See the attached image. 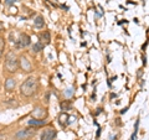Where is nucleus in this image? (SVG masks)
<instances>
[{
  "instance_id": "1",
  "label": "nucleus",
  "mask_w": 149,
  "mask_h": 140,
  "mask_svg": "<svg viewBox=\"0 0 149 140\" xmlns=\"http://www.w3.org/2000/svg\"><path fill=\"white\" fill-rule=\"evenodd\" d=\"M37 91H39V79L35 76L27 77L20 86V94L26 98L35 96Z\"/></svg>"
},
{
  "instance_id": "2",
  "label": "nucleus",
  "mask_w": 149,
  "mask_h": 140,
  "mask_svg": "<svg viewBox=\"0 0 149 140\" xmlns=\"http://www.w3.org/2000/svg\"><path fill=\"white\" fill-rule=\"evenodd\" d=\"M19 69V57L15 51H9L5 55L4 61V72L8 74H14Z\"/></svg>"
},
{
  "instance_id": "3",
  "label": "nucleus",
  "mask_w": 149,
  "mask_h": 140,
  "mask_svg": "<svg viewBox=\"0 0 149 140\" xmlns=\"http://www.w3.org/2000/svg\"><path fill=\"white\" fill-rule=\"evenodd\" d=\"M36 130L35 128H26V129H21V130H17L14 135V139L16 140H29L35 135Z\"/></svg>"
},
{
  "instance_id": "4",
  "label": "nucleus",
  "mask_w": 149,
  "mask_h": 140,
  "mask_svg": "<svg viewBox=\"0 0 149 140\" xmlns=\"http://www.w3.org/2000/svg\"><path fill=\"white\" fill-rule=\"evenodd\" d=\"M16 45H17V47H21V49L29 47L31 45V37L27 34H20L19 35V39L16 40Z\"/></svg>"
},
{
  "instance_id": "5",
  "label": "nucleus",
  "mask_w": 149,
  "mask_h": 140,
  "mask_svg": "<svg viewBox=\"0 0 149 140\" xmlns=\"http://www.w3.org/2000/svg\"><path fill=\"white\" fill-rule=\"evenodd\" d=\"M19 68H21L24 72H31L32 71V64L26 56L19 57Z\"/></svg>"
},
{
  "instance_id": "6",
  "label": "nucleus",
  "mask_w": 149,
  "mask_h": 140,
  "mask_svg": "<svg viewBox=\"0 0 149 140\" xmlns=\"http://www.w3.org/2000/svg\"><path fill=\"white\" fill-rule=\"evenodd\" d=\"M57 132L54 128H46L40 135V140H55Z\"/></svg>"
},
{
  "instance_id": "7",
  "label": "nucleus",
  "mask_w": 149,
  "mask_h": 140,
  "mask_svg": "<svg viewBox=\"0 0 149 140\" xmlns=\"http://www.w3.org/2000/svg\"><path fill=\"white\" fill-rule=\"evenodd\" d=\"M16 87V79L13 77H9L5 79V83H4V88H5V92L11 93Z\"/></svg>"
},
{
  "instance_id": "8",
  "label": "nucleus",
  "mask_w": 149,
  "mask_h": 140,
  "mask_svg": "<svg viewBox=\"0 0 149 140\" xmlns=\"http://www.w3.org/2000/svg\"><path fill=\"white\" fill-rule=\"evenodd\" d=\"M47 124V120H44V119H30L27 122V125L32 128H37V127H44V125Z\"/></svg>"
},
{
  "instance_id": "9",
  "label": "nucleus",
  "mask_w": 149,
  "mask_h": 140,
  "mask_svg": "<svg viewBox=\"0 0 149 140\" xmlns=\"http://www.w3.org/2000/svg\"><path fill=\"white\" fill-rule=\"evenodd\" d=\"M40 41L41 44L44 45H49L50 41H51V36H50V32L49 31H42L40 34Z\"/></svg>"
},
{
  "instance_id": "10",
  "label": "nucleus",
  "mask_w": 149,
  "mask_h": 140,
  "mask_svg": "<svg viewBox=\"0 0 149 140\" xmlns=\"http://www.w3.org/2000/svg\"><path fill=\"white\" fill-rule=\"evenodd\" d=\"M34 26L36 27V29H42V27L45 26V20H44V17L41 16V15H37L35 17V20H34Z\"/></svg>"
},
{
  "instance_id": "11",
  "label": "nucleus",
  "mask_w": 149,
  "mask_h": 140,
  "mask_svg": "<svg viewBox=\"0 0 149 140\" xmlns=\"http://www.w3.org/2000/svg\"><path fill=\"white\" fill-rule=\"evenodd\" d=\"M45 47V45L44 44H41V42H36L35 45H32V47H31V51L34 53H37V52H41V51L44 50Z\"/></svg>"
},
{
  "instance_id": "12",
  "label": "nucleus",
  "mask_w": 149,
  "mask_h": 140,
  "mask_svg": "<svg viewBox=\"0 0 149 140\" xmlns=\"http://www.w3.org/2000/svg\"><path fill=\"white\" fill-rule=\"evenodd\" d=\"M138 127H139V120H137V122H136V129H134V134L132 135V140H136L137 132H138Z\"/></svg>"
},
{
  "instance_id": "13",
  "label": "nucleus",
  "mask_w": 149,
  "mask_h": 140,
  "mask_svg": "<svg viewBox=\"0 0 149 140\" xmlns=\"http://www.w3.org/2000/svg\"><path fill=\"white\" fill-rule=\"evenodd\" d=\"M73 92H74V91H73V88L71 87V88H68V89H67L66 92H65V96H66L67 98H70V97H71V96L73 94Z\"/></svg>"
},
{
  "instance_id": "14",
  "label": "nucleus",
  "mask_w": 149,
  "mask_h": 140,
  "mask_svg": "<svg viewBox=\"0 0 149 140\" xmlns=\"http://www.w3.org/2000/svg\"><path fill=\"white\" fill-rule=\"evenodd\" d=\"M15 1H16V0H5V4H6L8 6H11V5L15 4Z\"/></svg>"
},
{
  "instance_id": "15",
  "label": "nucleus",
  "mask_w": 149,
  "mask_h": 140,
  "mask_svg": "<svg viewBox=\"0 0 149 140\" xmlns=\"http://www.w3.org/2000/svg\"><path fill=\"white\" fill-rule=\"evenodd\" d=\"M3 29H4V25H3V22L0 21V31H3Z\"/></svg>"
},
{
  "instance_id": "16",
  "label": "nucleus",
  "mask_w": 149,
  "mask_h": 140,
  "mask_svg": "<svg viewBox=\"0 0 149 140\" xmlns=\"http://www.w3.org/2000/svg\"><path fill=\"white\" fill-rule=\"evenodd\" d=\"M0 88H1V83H0Z\"/></svg>"
},
{
  "instance_id": "17",
  "label": "nucleus",
  "mask_w": 149,
  "mask_h": 140,
  "mask_svg": "<svg viewBox=\"0 0 149 140\" xmlns=\"http://www.w3.org/2000/svg\"><path fill=\"white\" fill-rule=\"evenodd\" d=\"M0 140H3V139H1V138H0Z\"/></svg>"
}]
</instances>
